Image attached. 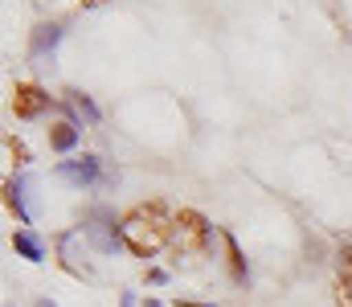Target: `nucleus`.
Instances as JSON below:
<instances>
[{
	"label": "nucleus",
	"mask_w": 352,
	"mask_h": 307,
	"mask_svg": "<svg viewBox=\"0 0 352 307\" xmlns=\"http://www.w3.org/2000/svg\"><path fill=\"white\" fill-rule=\"evenodd\" d=\"M58 37H62V29H58V25H37V29H33V41H29V54H33V58L50 54V49L58 45Z\"/></svg>",
	"instance_id": "obj_7"
},
{
	"label": "nucleus",
	"mask_w": 352,
	"mask_h": 307,
	"mask_svg": "<svg viewBox=\"0 0 352 307\" xmlns=\"http://www.w3.org/2000/svg\"><path fill=\"white\" fill-rule=\"evenodd\" d=\"M21 193H25V185H21V181H8V185H4V201H8V209L16 213V221H21V225H29V209H25V197H21Z\"/></svg>",
	"instance_id": "obj_10"
},
{
	"label": "nucleus",
	"mask_w": 352,
	"mask_h": 307,
	"mask_svg": "<svg viewBox=\"0 0 352 307\" xmlns=\"http://www.w3.org/2000/svg\"><path fill=\"white\" fill-rule=\"evenodd\" d=\"M221 246H226V262H230V275L242 283V279H246V258H242V250H238L234 234H221Z\"/></svg>",
	"instance_id": "obj_9"
},
{
	"label": "nucleus",
	"mask_w": 352,
	"mask_h": 307,
	"mask_svg": "<svg viewBox=\"0 0 352 307\" xmlns=\"http://www.w3.org/2000/svg\"><path fill=\"white\" fill-rule=\"evenodd\" d=\"M66 102H70V106H74V111H78L87 123H98V106H94V102L82 95V91H66Z\"/></svg>",
	"instance_id": "obj_11"
},
{
	"label": "nucleus",
	"mask_w": 352,
	"mask_h": 307,
	"mask_svg": "<svg viewBox=\"0 0 352 307\" xmlns=\"http://www.w3.org/2000/svg\"><path fill=\"white\" fill-rule=\"evenodd\" d=\"M94 4H107V0H82V8H94Z\"/></svg>",
	"instance_id": "obj_17"
},
{
	"label": "nucleus",
	"mask_w": 352,
	"mask_h": 307,
	"mask_svg": "<svg viewBox=\"0 0 352 307\" xmlns=\"http://www.w3.org/2000/svg\"><path fill=\"white\" fill-rule=\"evenodd\" d=\"M119 242L127 254L135 258H152L160 246L173 242V217L164 201H152V205H135L123 221H119Z\"/></svg>",
	"instance_id": "obj_1"
},
{
	"label": "nucleus",
	"mask_w": 352,
	"mask_h": 307,
	"mask_svg": "<svg viewBox=\"0 0 352 307\" xmlns=\"http://www.w3.org/2000/svg\"><path fill=\"white\" fill-rule=\"evenodd\" d=\"M87 238L98 246V250H115V246H123V242H119V229H115V217H111L107 209H98V213L90 217Z\"/></svg>",
	"instance_id": "obj_5"
},
{
	"label": "nucleus",
	"mask_w": 352,
	"mask_h": 307,
	"mask_svg": "<svg viewBox=\"0 0 352 307\" xmlns=\"http://www.w3.org/2000/svg\"><path fill=\"white\" fill-rule=\"evenodd\" d=\"M45 106H50V95L41 87H33V82H16L12 87V115L16 119H37Z\"/></svg>",
	"instance_id": "obj_4"
},
{
	"label": "nucleus",
	"mask_w": 352,
	"mask_h": 307,
	"mask_svg": "<svg viewBox=\"0 0 352 307\" xmlns=\"http://www.w3.org/2000/svg\"><path fill=\"white\" fill-rule=\"evenodd\" d=\"M12 250H16L25 262H45V246H41V238H37L33 229H16V234H12Z\"/></svg>",
	"instance_id": "obj_6"
},
{
	"label": "nucleus",
	"mask_w": 352,
	"mask_h": 307,
	"mask_svg": "<svg viewBox=\"0 0 352 307\" xmlns=\"http://www.w3.org/2000/svg\"><path fill=\"white\" fill-rule=\"evenodd\" d=\"M54 177H58V181H66V185H74V189H90V185H98V181H102V164H98V156H78V160L58 164V168H54Z\"/></svg>",
	"instance_id": "obj_3"
},
{
	"label": "nucleus",
	"mask_w": 352,
	"mask_h": 307,
	"mask_svg": "<svg viewBox=\"0 0 352 307\" xmlns=\"http://www.w3.org/2000/svg\"><path fill=\"white\" fill-rule=\"evenodd\" d=\"M336 304L352 307V287H349V283H340V279H336Z\"/></svg>",
	"instance_id": "obj_14"
},
{
	"label": "nucleus",
	"mask_w": 352,
	"mask_h": 307,
	"mask_svg": "<svg viewBox=\"0 0 352 307\" xmlns=\"http://www.w3.org/2000/svg\"><path fill=\"white\" fill-rule=\"evenodd\" d=\"M176 307H209V304H184V299H176Z\"/></svg>",
	"instance_id": "obj_16"
},
{
	"label": "nucleus",
	"mask_w": 352,
	"mask_h": 307,
	"mask_svg": "<svg viewBox=\"0 0 352 307\" xmlns=\"http://www.w3.org/2000/svg\"><path fill=\"white\" fill-rule=\"evenodd\" d=\"M209 221L197 213V209H180L173 217V254L176 258H197V254H205V246H209Z\"/></svg>",
	"instance_id": "obj_2"
},
{
	"label": "nucleus",
	"mask_w": 352,
	"mask_h": 307,
	"mask_svg": "<svg viewBox=\"0 0 352 307\" xmlns=\"http://www.w3.org/2000/svg\"><path fill=\"white\" fill-rule=\"evenodd\" d=\"M336 279L352 287V246H344V250L336 254Z\"/></svg>",
	"instance_id": "obj_12"
},
{
	"label": "nucleus",
	"mask_w": 352,
	"mask_h": 307,
	"mask_svg": "<svg viewBox=\"0 0 352 307\" xmlns=\"http://www.w3.org/2000/svg\"><path fill=\"white\" fill-rule=\"evenodd\" d=\"M148 283H168V271H160V266H152V271H148Z\"/></svg>",
	"instance_id": "obj_15"
},
{
	"label": "nucleus",
	"mask_w": 352,
	"mask_h": 307,
	"mask_svg": "<svg viewBox=\"0 0 352 307\" xmlns=\"http://www.w3.org/2000/svg\"><path fill=\"white\" fill-rule=\"evenodd\" d=\"M4 148H8V156H12L16 164H29V160H33V156H29V148H25L16 135H8V139H4Z\"/></svg>",
	"instance_id": "obj_13"
},
{
	"label": "nucleus",
	"mask_w": 352,
	"mask_h": 307,
	"mask_svg": "<svg viewBox=\"0 0 352 307\" xmlns=\"http://www.w3.org/2000/svg\"><path fill=\"white\" fill-rule=\"evenodd\" d=\"M50 148L54 152H74L78 148V127L74 123H54L50 127Z\"/></svg>",
	"instance_id": "obj_8"
},
{
	"label": "nucleus",
	"mask_w": 352,
	"mask_h": 307,
	"mask_svg": "<svg viewBox=\"0 0 352 307\" xmlns=\"http://www.w3.org/2000/svg\"><path fill=\"white\" fill-rule=\"evenodd\" d=\"M123 307H131V295H123Z\"/></svg>",
	"instance_id": "obj_18"
},
{
	"label": "nucleus",
	"mask_w": 352,
	"mask_h": 307,
	"mask_svg": "<svg viewBox=\"0 0 352 307\" xmlns=\"http://www.w3.org/2000/svg\"><path fill=\"white\" fill-rule=\"evenodd\" d=\"M37 307H54V304H45V299H41V304H37Z\"/></svg>",
	"instance_id": "obj_19"
}]
</instances>
